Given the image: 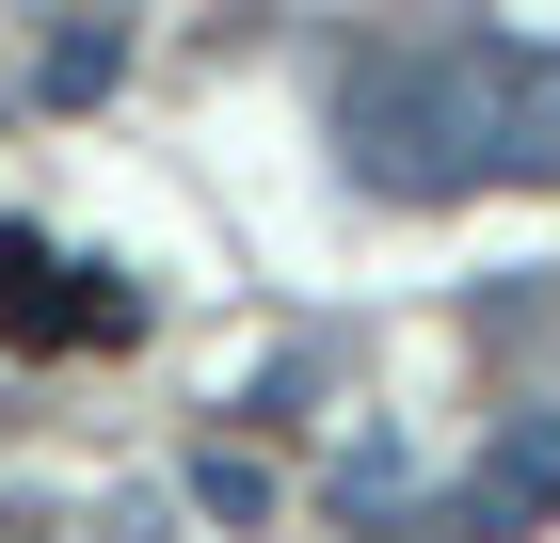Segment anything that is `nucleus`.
<instances>
[{"mask_svg": "<svg viewBox=\"0 0 560 543\" xmlns=\"http://www.w3.org/2000/svg\"><path fill=\"white\" fill-rule=\"evenodd\" d=\"M337 176L385 192V209H448V192H480L465 48H369V64H337Z\"/></svg>", "mask_w": 560, "mask_h": 543, "instance_id": "1", "label": "nucleus"}, {"mask_svg": "<svg viewBox=\"0 0 560 543\" xmlns=\"http://www.w3.org/2000/svg\"><path fill=\"white\" fill-rule=\"evenodd\" d=\"M0 335L16 352H113V335H144V288L113 256H48L33 224H0Z\"/></svg>", "mask_w": 560, "mask_h": 543, "instance_id": "2", "label": "nucleus"}, {"mask_svg": "<svg viewBox=\"0 0 560 543\" xmlns=\"http://www.w3.org/2000/svg\"><path fill=\"white\" fill-rule=\"evenodd\" d=\"M465 113L497 192H560V48L545 33H465Z\"/></svg>", "mask_w": 560, "mask_h": 543, "instance_id": "3", "label": "nucleus"}, {"mask_svg": "<svg viewBox=\"0 0 560 543\" xmlns=\"http://www.w3.org/2000/svg\"><path fill=\"white\" fill-rule=\"evenodd\" d=\"M432 528H448V543H528V528H560V416H497Z\"/></svg>", "mask_w": 560, "mask_h": 543, "instance_id": "4", "label": "nucleus"}, {"mask_svg": "<svg viewBox=\"0 0 560 543\" xmlns=\"http://www.w3.org/2000/svg\"><path fill=\"white\" fill-rule=\"evenodd\" d=\"M113 81H129V16H65V33H48V64H33L48 113H96Z\"/></svg>", "mask_w": 560, "mask_h": 543, "instance_id": "5", "label": "nucleus"}, {"mask_svg": "<svg viewBox=\"0 0 560 543\" xmlns=\"http://www.w3.org/2000/svg\"><path fill=\"white\" fill-rule=\"evenodd\" d=\"M400 496H417V463H400L385 432H369V448H337V480H320V511H337V528H385Z\"/></svg>", "mask_w": 560, "mask_h": 543, "instance_id": "6", "label": "nucleus"}, {"mask_svg": "<svg viewBox=\"0 0 560 543\" xmlns=\"http://www.w3.org/2000/svg\"><path fill=\"white\" fill-rule=\"evenodd\" d=\"M192 511H209V528H257V511H272V463L257 448H192Z\"/></svg>", "mask_w": 560, "mask_h": 543, "instance_id": "7", "label": "nucleus"}]
</instances>
